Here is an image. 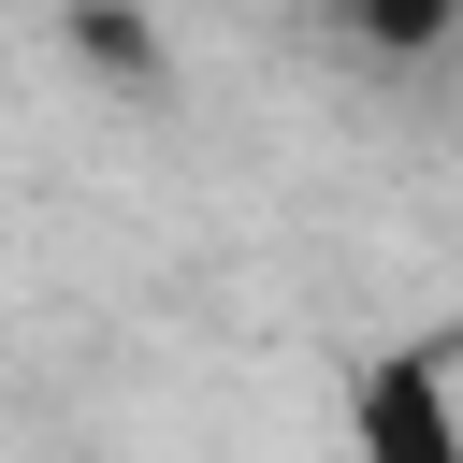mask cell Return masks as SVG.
<instances>
[{"mask_svg":"<svg viewBox=\"0 0 463 463\" xmlns=\"http://www.w3.org/2000/svg\"><path fill=\"white\" fill-rule=\"evenodd\" d=\"M347 434L376 463H463V405H449V347H391L347 391Z\"/></svg>","mask_w":463,"mask_h":463,"instance_id":"cell-1","label":"cell"},{"mask_svg":"<svg viewBox=\"0 0 463 463\" xmlns=\"http://www.w3.org/2000/svg\"><path fill=\"white\" fill-rule=\"evenodd\" d=\"M333 29L362 58H434V43H463V0H333Z\"/></svg>","mask_w":463,"mask_h":463,"instance_id":"cell-2","label":"cell"},{"mask_svg":"<svg viewBox=\"0 0 463 463\" xmlns=\"http://www.w3.org/2000/svg\"><path fill=\"white\" fill-rule=\"evenodd\" d=\"M449 405H463V347H449Z\"/></svg>","mask_w":463,"mask_h":463,"instance_id":"cell-3","label":"cell"}]
</instances>
